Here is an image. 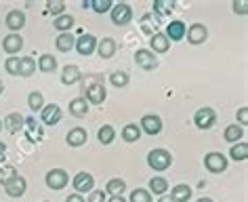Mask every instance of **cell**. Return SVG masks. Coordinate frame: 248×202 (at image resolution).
Wrapping results in <instances>:
<instances>
[{"label":"cell","mask_w":248,"mask_h":202,"mask_svg":"<svg viewBox=\"0 0 248 202\" xmlns=\"http://www.w3.org/2000/svg\"><path fill=\"white\" fill-rule=\"evenodd\" d=\"M170 164H172V154L164 148H154L147 154V167L152 171H166L170 169Z\"/></svg>","instance_id":"6da1fadb"},{"label":"cell","mask_w":248,"mask_h":202,"mask_svg":"<svg viewBox=\"0 0 248 202\" xmlns=\"http://www.w3.org/2000/svg\"><path fill=\"white\" fill-rule=\"evenodd\" d=\"M84 99L89 101V106H101V103L108 99V91L103 87V80L101 78H95V82L84 87Z\"/></svg>","instance_id":"7a4b0ae2"},{"label":"cell","mask_w":248,"mask_h":202,"mask_svg":"<svg viewBox=\"0 0 248 202\" xmlns=\"http://www.w3.org/2000/svg\"><path fill=\"white\" fill-rule=\"evenodd\" d=\"M109 17H111V23L114 26H128V23L133 21V9H131V4H126V2H118L111 7L109 11Z\"/></svg>","instance_id":"3957f363"},{"label":"cell","mask_w":248,"mask_h":202,"mask_svg":"<svg viewBox=\"0 0 248 202\" xmlns=\"http://www.w3.org/2000/svg\"><path fill=\"white\" fill-rule=\"evenodd\" d=\"M2 186H4V192H7V196H11V198H21V196L28 192L26 177H21L17 173L13 177H9V179H4Z\"/></svg>","instance_id":"277c9868"},{"label":"cell","mask_w":248,"mask_h":202,"mask_svg":"<svg viewBox=\"0 0 248 202\" xmlns=\"http://www.w3.org/2000/svg\"><path fill=\"white\" fill-rule=\"evenodd\" d=\"M194 124L200 128V131H208V128H213L217 124V112H215L213 108H200V109H196Z\"/></svg>","instance_id":"5b68a950"},{"label":"cell","mask_w":248,"mask_h":202,"mask_svg":"<svg viewBox=\"0 0 248 202\" xmlns=\"http://www.w3.org/2000/svg\"><path fill=\"white\" fill-rule=\"evenodd\" d=\"M45 183L48 189H55V192H59V189H63L67 183H70V175L65 173L63 169H51L45 177Z\"/></svg>","instance_id":"8992f818"},{"label":"cell","mask_w":248,"mask_h":202,"mask_svg":"<svg viewBox=\"0 0 248 202\" xmlns=\"http://www.w3.org/2000/svg\"><path fill=\"white\" fill-rule=\"evenodd\" d=\"M72 186L74 189H76V194H91L93 189H95V177H93L91 173H86V171H80V173L74 175L72 179Z\"/></svg>","instance_id":"52a82bcc"},{"label":"cell","mask_w":248,"mask_h":202,"mask_svg":"<svg viewBox=\"0 0 248 202\" xmlns=\"http://www.w3.org/2000/svg\"><path fill=\"white\" fill-rule=\"evenodd\" d=\"M139 128H141V133H145V135H160L162 133V118H160L158 114H145L143 118L139 120Z\"/></svg>","instance_id":"ba28073f"},{"label":"cell","mask_w":248,"mask_h":202,"mask_svg":"<svg viewBox=\"0 0 248 202\" xmlns=\"http://www.w3.org/2000/svg\"><path fill=\"white\" fill-rule=\"evenodd\" d=\"M204 167H206L210 173H223V171H227V158L221 154V152H208L206 156H204Z\"/></svg>","instance_id":"9c48e42d"},{"label":"cell","mask_w":248,"mask_h":202,"mask_svg":"<svg viewBox=\"0 0 248 202\" xmlns=\"http://www.w3.org/2000/svg\"><path fill=\"white\" fill-rule=\"evenodd\" d=\"M78 55H82V57H89L97 51V38L93 34H80L76 38V45H74Z\"/></svg>","instance_id":"30bf717a"},{"label":"cell","mask_w":248,"mask_h":202,"mask_svg":"<svg viewBox=\"0 0 248 202\" xmlns=\"http://www.w3.org/2000/svg\"><path fill=\"white\" fill-rule=\"evenodd\" d=\"M135 63H137L141 70L152 72L158 67V57L150 51V48H139V51L135 53Z\"/></svg>","instance_id":"8fae6325"},{"label":"cell","mask_w":248,"mask_h":202,"mask_svg":"<svg viewBox=\"0 0 248 202\" xmlns=\"http://www.w3.org/2000/svg\"><path fill=\"white\" fill-rule=\"evenodd\" d=\"M61 116H63V112H61V108L57 103H46L40 112V120H42V124H46V126H55L61 122Z\"/></svg>","instance_id":"7c38bea8"},{"label":"cell","mask_w":248,"mask_h":202,"mask_svg":"<svg viewBox=\"0 0 248 202\" xmlns=\"http://www.w3.org/2000/svg\"><path fill=\"white\" fill-rule=\"evenodd\" d=\"M185 36H187L189 45H202V42L208 40V28L204 23H191Z\"/></svg>","instance_id":"4fadbf2b"},{"label":"cell","mask_w":248,"mask_h":202,"mask_svg":"<svg viewBox=\"0 0 248 202\" xmlns=\"http://www.w3.org/2000/svg\"><path fill=\"white\" fill-rule=\"evenodd\" d=\"M4 23H7V28L11 30V34H17L19 30H23V26H26V13H23V11H19V9L9 11Z\"/></svg>","instance_id":"5bb4252c"},{"label":"cell","mask_w":248,"mask_h":202,"mask_svg":"<svg viewBox=\"0 0 248 202\" xmlns=\"http://www.w3.org/2000/svg\"><path fill=\"white\" fill-rule=\"evenodd\" d=\"M185 32H187V28H185V21H181V19H172L169 26H166L164 36H166V38H169L170 42H179V40H183V38H185Z\"/></svg>","instance_id":"9a60e30c"},{"label":"cell","mask_w":248,"mask_h":202,"mask_svg":"<svg viewBox=\"0 0 248 202\" xmlns=\"http://www.w3.org/2000/svg\"><path fill=\"white\" fill-rule=\"evenodd\" d=\"M86 139H89V133H86V128H82V126H74L65 135V141L70 148H80V145L86 143Z\"/></svg>","instance_id":"2e32d148"},{"label":"cell","mask_w":248,"mask_h":202,"mask_svg":"<svg viewBox=\"0 0 248 202\" xmlns=\"http://www.w3.org/2000/svg\"><path fill=\"white\" fill-rule=\"evenodd\" d=\"M4 53H9V57H17V53L23 48V38L19 34H7L2 40Z\"/></svg>","instance_id":"e0dca14e"},{"label":"cell","mask_w":248,"mask_h":202,"mask_svg":"<svg viewBox=\"0 0 248 202\" xmlns=\"http://www.w3.org/2000/svg\"><path fill=\"white\" fill-rule=\"evenodd\" d=\"M80 80H82V72H80L78 65L67 63L63 70H61V82H63L65 87H72V84H76Z\"/></svg>","instance_id":"ac0fdd59"},{"label":"cell","mask_w":248,"mask_h":202,"mask_svg":"<svg viewBox=\"0 0 248 202\" xmlns=\"http://www.w3.org/2000/svg\"><path fill=\"white\" fill-rule=\"evenodd\" d=\"M23 122H26V116H21L19 112H11L7 118L2 120V126L7 128L9 133H19V131H23Z\"/></svg>","instance_id":"d6986e66"},{"label":"cell","mask_w":248,"mask_h":202,"mask_svg":"<svg viewBox=\"0 0 248 202\" xmlns=\"http://www.w3.org/2000/svg\"><path fill=\"white\" fill-rule=\"evenodd\" d=\"M116 40L114 38H101L97 40V53L101 59H111L116 55Z\"/></svg>","instance_id":"ffe728a7"},{"label":"cell","mask_w":248,"mask_h":202,"mask_svg":"<svg viewBox=\"0 0 248 202\" xmlns=\"http://www.w3.org/2000/svg\"><path fill=\"white\" fill-rule=\"evenodd\" d=\"M150 51L154 55H158V53H166L170 48V40L164 36V32H158V34H154L152 38H150Z\"/></svg>","instance_id":"44dd1931"},{"label":"cell","mask_w":248,"mask_h":202,"mask_svg":"<svg viewBox=\"0 0 248 202\" xmlns=\"http://www.w3.org/2000/svg\"><path fill=\"white\" fill-rule=\"evenodd\" d=\"M23 131L28 133L30 141H40V139H42V128H40L38 122H36L34 116H26V122H23Z\"/></svg>","instance_id":"7402d4cb"},{"label":"cell","mask_w":248,"mask_h":202,"mask_svg":"<svg viewBox=\"0 0 248 202\" xmlns=\"http://www.w3.org/2000/svg\"><path fill=\"white\" fill-rule=\"evenodd\" d=\"M74 45H76V36H72L70 32H61L57 38H55V47H57V51H61V53H70Z\"/></svg>","instance_id":"603a6c76"},{"label":"cell","mask_w":248,"mask_h":202,"mask_svg":"<svg viewBox=\"0 0 248 202\" xmlns=\"http://www.w3.org/2000/svg\"><path fill=\"white\" fill-rule=\"evenodd\" d=\"M108 196H122L126 192V181L120 179V177H111V179L105 183V189H103Z\"/></svg>","instance_id":"cb8c5ba5"},{"label":"cell","mask_w":248,"mask_h":202,"mask_svg":"<svg viewBox=\"0 0 248 202\" xmlns=\"http://www.w3.org/2000/svg\"><path fill=\"white\" fill-rule=\"evenodd\" d=\"M141 128H139V124L137 122H128V124H124V128H122V139L126 143H135V141H139L141 139Z\"/></svg>","instance_id":"d4e9b609"},{"label":"cell","mask_w":248,"mask_h":202,"mask_svg":"<svg viewBox=\"0 0 248 202\" xmlns=\"http://www.w3.org/2000/svg\"><path fill=\"white\" fill-rule=\"evenodd\" d=\"M70 114L76 116V118H84L89 114V101L84 97H76V99L70 101Z\"/></svg>","instance_id":"484cf974"},{"label":"cell","mask_w":248,"mask_h":202,"mask_svg":"<svg viewBox=\"0 0 248 202\" xmlns=\"http://www.w3.org/2000/svg\"><path fill=\"white\" fill-rule=\"evenodd\" d=\"M147 192L160 198V196H164L166 192H169V181H166L164 177H160V175L152 177V179H150V189H147Z\"/></svg>","instance_id":"4316f807"},{"label":"cell","mask_w":248,"mask_h":202,"mask_svg":"<svg viewBox=\"0 0 248 202\" xmlns=\"http://www.w3.org/2000/svg\"><path fill=\"white\" fill-rule=\"evenodd\" d=\"M242 137H244V128L240 124H229V126H225V131H223V139L229 141L232 145L242 141Z\"/></svg>","instance_id":"83f0119b"},{"label":"cell","mask_w":248,"mask_h":202,"mask_svg":"<svg viewBox=\"0 0 248 202\" xmlns=\"http://www.w3.org/2000/svg\"><path fill=\"white\" fill-rule=\"evenodd\" d=\"M38 70L45 72V74H51V72L57 70V59L51 53H42L38 57Z\"/></svg>","instance_id":"f1b7e54d"},{"label":"cell","mask_w":248,"mask_h":202,"mask_svg":"<svg viewBox=\"0 0 248 202\" xmlns=\"http://www.w3.org/2000/svg\"><path fill=\"white\" fill-rule=\"evenodd\" d=\"M169 196L172 198V202H187L191 198V187L185 186V183H179V186H175L170 189Z\"/></svg>","instance_id":"f546056e"},{"label":"cell","mask_w":248,"mask_h":202,"mask_svg":"<svg viewBox=\"0 0 248 202\" xmlns=\"http://www.w3.org/2000/svg\"><path fill=\"white\" fill-rule=\"evenodd\" d=\"M128 82H131V76H128V72H124V70H116L109 74V84L116 89L128 87Z\"/></svg>","instance_id":"4dcf8cb0"},{"label":"cell","mask_w":248,"mask_h":202,"mask_svg":"<svg viewBox=\"0 0 248 202\" xmlns=\"http://www.w3.org/2000/svg\"><path fill=\"white\" fill-rule=\"evenodd\" d=\"M229 156H232V160H235V162H244L248 158V143L246 141L233 143L232 150H229Z\"/></svg>","instance_id":"1f68e13d"},{"label":"cell","mask_w":248,"mask_h":202,"mask_svg":"<svg viewBox=\"0 0 248 202\" xmlns=\"http://www.w3.org/2000/svg\"><path fill=\"white\" fill-rule=\"evenodd\" d=\"M53 28L57 30L59 34H61V32H70V30L74 28V17L67 15V13L55 17V19H53Z\"/></svg>","instance_id":"d6a6232c"},{"label":"cell","mask_w":248,"mask_h":202,"mask_svg":"<svg viewBox=\"0 0 248 202\" xmlns=\"http://www.w3.org/2000/svg\"><path fill=\"white\" fill-rule=\"evenodd\" d=\"M97 139H99V143H101V145H109L116 139V128L111 124H103L97 131Z\"/></svg>","instance_id":"836d02e7"},{"label":"cell","mask_w":248,"mask_h":202,"mask_svg":"<svg viewBox=\"0 0 248 202\" xmlns=\"http://www.w3.org/2000/svg\"><path fill=\"white\" fill-rule=\"evenodd\" d=\"M36 72V59L34 57H19V76L30 78Z\"/></svg>","instance_id":"e575fe53"},{"label":"cell","mask_w":248,"mask_h":202,"mask_svg":"<svg viewBox=\"0 0 248 202\" xmlns=\"http://www.w3.org/2000/svg\"><path fill=\"white\" fill-rule=\"evenodd\" d=\"M28 108L32 109V112H42V108H45V97H42L40 91H32V93L28 95Z\"/></svg>","instance_id":"d590c367"},{"label":"cell","mask_w":248,"mask_h":202,"mask_svg":"<svg viewBox=\"0 0 248 202\" xmlns=\"http://www.w3.org/2000/svg\"><path fill=\"white\" fill-rule=\"evenodd\" d=\"M111 7H114V2H111V0H91V9L95 11V13H99V15L109 13Z\"/></svg>","instance_id":"8d00e7d4"},{"label":"cell","mask_w":248,"mask_h":202,"mask_svg":"<svg viewBox=\"0 0 248 202\" xmlns=\"http://www.w3.org/2000/svg\"><path fill=\"white\" fill-rule=\"evenodd\" d=\"M128 202H152V194L147 192V189H133L131 196H128Z\"/></svg>","instance_id":"74e56055"},{"label":"cell","mask_w":248,"mask_h":202,"mask_svg":"<svg viewBox=\"0 0 248 202\" xmlns=\"http://www.w3.org/2000/svg\"><path fill=\"white\" fill-rule=\"evenodd\" d=\"M172 11V2H166V0H160V2H154V17H164L170 15Z\"/></svg>","instance_id":"f35d334b"},{"label":"cell","mask_w":248,"mask_h":202,"mask_svg":"<svg viewBox=\"0 0 248 202\" xmlns=\"http://www.w3.org/2000/svg\"><path fill=\"white\" fill-rule=\"evenodd\" d=\"M4 70H7V74H11V76H19V57H7Z\"/></svg>","instance_id":"ab89813d"},{"label":"cell","mask_w":248,"mask_h":202,"mask_svg":"<svg viewBox=\"0 0 248 202\" xmlns=\"http://www.w3.org/2000/svg\"><path fill=\"white\" fill-rule=\"evenodd\" d=\"M48 13L55 15V17H59V15H63L65 13V2H61V0H55V2H48Z\"/></svg>","instance_id":"60d3db41"},{"label":"cell","mask_w":248,"mask_h":202,"mask_svg":"<svg viewBox=\"0 0 248 202\" xmlns=\"http://www.w3.org/2000/svg\"><path fill=\"white\" fill-rule=\"evenodd\" d=\"M86 202H108V194H105L103 189H93L89 194V198H86Z\"/></svg>","instance_id":"b9f144b4"},{"label":"cell","mask_w":248,"mask_h":202,"mask_svg":"<svg viewBox=\"0 0 248 202\" xmlns=\"http://www.w3.org/2000/svg\"><path fill=\"white\" fill-rule=\"evenodd\" d=\"M232 9H233V13H238V15H246L248 13V2L246 0H235V2L232 4Z\"/></svg>","instance_id":"7bdbcfd3"},{"label":"cell","mask_w":248,"mask_h":202,"mask_svg":"<svg viewBox=\"0 0 248 202\" xmlns=\"http://www.w3.org/2000/svg\"><path fill=\"white\" fill-rule=\"evenodd\" d=\"M235 118H238L240 126L244 128V126L248 124V108H246V106H244V108H240V109H238V114H235Z\"/></svg>","instance_id":"ee69618b"},{"label":"cell","mask_w":248,"mask_h":202,"mask_svg":"<svg viewBox=\"0 0 248 202\" xmlns=\"http://www.w3.org/2000/svg\"><path fill=\"white\" fill-rule=\"evenodd\" d=\"M65 202H86V200H84V196H80V194H70L65 198Z\"/></svg>","instance_id":"f6af8a7d"},{"label":"cell","mask_w":248,"mask_h":202,"mask_svg":"<svg viewBox=\"0 0 248 202\" xmlns=\"http://www.w3.org/2000/svg\"><path fill=\"white\" fill-rule=\"evenodd\" d=\"M4 156H7V143L0 141V162L4 160Z\"/></svg>","instance_id":"bcb514c9"},{"label":"cell","mask_w":248,"mask_h":202,"mask_svg":"<svg viewBox=\"0 0 248 202\" xmlns=\"http://www.w3.org/2000/svg\"><path fill=\"white\" fill-rule=\"evenodd\" d=\"M108 202H128L126 198H122V196H109Z\"/></svg>","instance_id":"7dc6e473"},{"label":"cell","mask_w":248,"mask_h":202,"mask_svg":"<svg viewBox=\"0 0 248 202\" xmlns=\"http://www.w3.org/2000/svg\"><path fill=\"white\" fill-rule=\"evenodd\" d=\"M158 202H172V198L169 194H164V196H160V198H158Z\"/></svg>","instance_id":"c3c4849f"},{"label":"cell","mask_w":248,"mask_h":202,"mask_svg":"<svg viewBox=\"0 0 248 202\" xmlns=\"http://www.w3.org/2000/svg\"><path fill=\"white\" fill-rule=\"evenodd\" d=\"M196 202H215V200L213 198H198Z\"/></svg>","instance_id":"681fc988"},{"label":"cell","mask_w":248,"mask_h":202,"mask_svg":"<svg viewBox=\"0 0 248 202\" xmlns=\"http://www.w3.org/2000/svg\"><path fill=\"white\" fill-rule=\"evenodd\" d=\"M2 93H4V84L0 82V95H2Z\"/></svg>","instance_id":"f907efd6"},{"label":"cell","mask_w":248,"mask_h":202,"mask_svg":"<svg viewBox=\"0 0 248 202\" xmlns=\"http://www.w3.org/2000/svg\"><path fill=\"white\" fill-rule=\"evenodd\" d=\"M0 131H2V120H0Z\"/></svg>","instance_id":"816d5d0a"},{"label":"cell","mask_w":248,"mask_h":202,"mask_svg":"<svg viewBox=\"0 0 248 202\" xmlns=\"http://www.w3.org/2000/svg\"><path fill=\"white\" fill-rule=\"evenodd\" d=\"M42 202H48V200H42Z\"/></svg>","instance_id":"f5cc1de1"}]
</instances>
